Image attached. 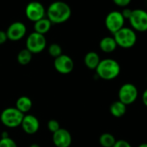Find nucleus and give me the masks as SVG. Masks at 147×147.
Listing matches in <instances>:
<instances>
[{
    "instance_id": "f257e3e1",
    "label": "nucleus",
    "mask_w": 147,
    "mask_h": 147,
    "mask_svg": "<svg viewBox=\"0 0 147 147\" xmlns=\"http://www.w3.org/2000/svg\"><path fill=\"white\" fill-rule=\"evenodd\" d=\"M72 14L70 6L63 1H55L46 10L47 18L51 24H62L67 22Z\"/></svg>"
},
{
    "instance_id": "f03ea898",
    "label": "nucleus",
    "mask_w": 147,
    "mask_h": 147,
    "mask_svg": "<svg viewBox=\"0 0 147 147\" xmlns=\"http://www.w3.org/2000/svg\"><path fill=\"white\" fill-rule=\"evenodd\" d=\"M95 71L98 77L100 79L105 81H111L119 76L120 74V66L117 61L107 58L100 60Z\"/></svg>"
},
{
    "instance_id": "7ed1b4c3",
    "label": "nucleus",
    "mask_w": 147,
    "mask_h": 147,
    "mask_svg": "<svg viewBox=\"0 0 147 147\" xmlns=\"http://www.w3.org/2000/svg\"><path fill=\"white\" fill-rule=\"evenodd\" d=\"M113 38L117 43V46L123 49H130L137 42L136 32L131 28L128 27H123L113 34Z\"/></svg>"
},
{
    "instance_id": "20e7f679",
    "label": "nucleus",
    "mask_w": 147,
    "mask_h": 147,
    "mask_svg": "<svg viewBox=\"0 0 147 147\" xmlns=\"http://www.w3.org/2000/svg\"><path fill=\"white\" fill-rule=\"evenodd\" d=\"M24 114L18 111L16 107L5 108L0 115L1 122L9 128H15L21 125Z\"/></svg>"
},
{
    "instance_id": "39448f33",
    "label": "nucleus",
    "mask_w": 147,
    "mask_h": 147,
    "mask_svg": "<svg viewBox=\"0 0 147 147\" xmlns=\"http://www.w3.org/2000/svg\"><path fill=\"white\" fill-rule=\"evenodd\" d=\"M26 48L32 54H39L43 51L47 46V41L44 35L32 32L26 39Z\"/></svg>"
},
{
    "instance_id": "423d86ee",
    "label": "nucleus",
    "mask_w": 147,
    "mask_h": 147,
    "mask_svg": "<svg viewBox=\"0 0 147 147\" xmlns=\"http://www.w3.org/2000/svg\"><path fill=\"white\" fill-rule=\"evenodd\" d=\"M131 29L136 32L147 31V11L142 9L132 10L131 18L128 19Z\"/></svg>"
},
{
    "instance_id": "0eeeda50",
    "label": "nucleus",
    "mask_w": 147,
    "mask_h": 147,
    "mask_svg": "<svg viewBox=\"0 0 147 147\" xmlns=\"http://www.w3.org/2000/svg\"><path fill=\"white\" fill-rule=\"evenodd\" d=\"M138 91L137 87L132 83L123 84L118 93L119 100L124 103L125 106L131 105L136 101L138 99Z\"/></svg>"
},
{
    "instance_id": "6e6552de",
    "label": "nucleus",
    "mask_w": 147,
    "mask_h": 147,
    "mask_svg": "<svg viewBox=\"0 0 147 147\" xmlns=\"http://www.w3.org/2000/svg\"><path fill=\"white\" fill-rule=\"evenodd\" d=\"M125 18L120 11H113L109 12L105 18V25L108 31L112 34H115L120 29L125 27Z\"/></svg>"
},
{
    "instance_id": "1a4fd4ad",
    "label": "nucleus",
    "mask_w": 147,
    "mask_h": 147,
    "mask_svg": "<svg viewBox=\"0 0 147 147\" xmlns=\"http://www.w3.org/2000/svg\"><path fill=\"white\" fill-rule=\"evenodd\" d=\"M25 16L29 20L36 23V21L45 18L46 10L42 4H41L40 2L32 1L26 5Z\"/></svg>"
},
{
    "instance_id": "9d476101",
    "label": "nucleus",
    "mask_w": 147,
    "mask_h": 147,
    "mask_svg": "<svg viewBox=\"0 0 147 147\" xmlns=\"http://www.w3.org/2000/svg\"><path fill=\"white\" fill-rule=\"evenodd\" d=\"M74 61L67 55H61L60 56L55 58L54 67L55 69L61 74V75H67L70 74L74 69Z\"/></svg>"
},
{
    "instance_id": "9b49d317",
    "label": "nucleus",
    "mask_w": 147,
    "mask_h": 147,
    "mask_svg": "<svg viewBox=\"0 0 147 147\" xmlns=\"http://www.w3.org/2000/svg\"><path fill=\"white\" fill-rule=\"evenodd\" d=\"M27 29L24 23L22 22H14L7 29L6 34L8 40L17 42L21 40L26 34Z\"/></svg>"
},
{
    "instance_id": "f8f14e48",
    "label": "nucleus",
    "mask_w": 147,
    "mask_h": 147,
    "mask_svg": "<svg viewBox=\"0 0 147 147\" xmlns=\"http://www.w3.org/2000/svg\"><path fill=\"white\" fill-rule=\"evenodd\" d=\"M53 143L55 147H69L72 144V136L67 129L60 128L53 133Z\"/></svg>"
},
{
    "instance_id": "ddd939ff",
    "label": "nucleus",
    "mask_w": 147,
    "mask_h": 147,
    "mask_svg": "<svg viewBox=\"0 0 147 147\" xmlns=\"http://www.w3.org/2000/svg\"><path fill=\"white\" fill-rule=\"evenodd\" d=\"M21 126L24 131L27 134L32 135L37 132L40 127V123L38 119L32 114H26L24 116Z\"/></svg>"
},
{
    "instance_id": "4468645a",
    "label": "nucleus",
    "mask_w": 147,
    "mask_h": 147,
    "mask_svg": "<svg viewBox=\"0 0 147 147\" xmlns=\"http://www.w3.org/2000/svg\"><path fill=\"white\" fill-rule=\"evenodd\" d=\"M117 47L113 36H105L100 42V49L105 53H112L117 49Z\"/></svg>"
},
{
    "instance_id": "2eb2a0df",
    "label": "nucleus",
    "mask_w": 147,
    "mask_h": 147,
    "mask_svg": "<svg viewBox=\"0 0 147 147\" xmlns=\"http://www.w3.org/2000/svg\"><path fill=\"white\" fill-rule=\"evenodd\" d=\"M100 61V55L94 51H90L86 54L84 57V63L86 67L89 69H96Z\"/></svg>"
},
{
    "instance_id": "dca6fc26",
    "label": "nucleus",
    "mask_w": 147,
    "mask_h": 147,
    "mask_svg": "<svg viewBox=\"0 0 147 147\" xmlns=\"http://www.w3.org/2000/svg\"><path fill=\"white\" fill-rule=\"evenodd\" d=\"M32 107V100L28 96H21L16 101V108L22 113H28Z\"/></svg>"
},
{
    "instance_id": "f3484780",
    "label": "nucleus",
    "mask_w": 147,
    "mask_h": 147,
    "mask_svg": "<svg viewBox=\"0 0 147 147\" xmlns=\"http://www.w3.org/2000/svg\"><path fill=\"white\" fill-rule=\"evenodd\" d=\"M51 25H52L51 22L47 18H44L35 23L34 30H35V32L36 33H39L41 35H45L51 29Z\"/></svg>"
},
{
    "instance_id": "a211bd4d",
    "label": "nucleus",
    "mask_w": 147,
    "mask_h": 147,
    "mask_svg": "<svg viewBox=\"0 0 147 147\" xmlns=\"http://www.w3.org/2000/svg\"><path fill=\"white\" fill-rule=\"evenodd\" d=\"M110 113L115 118H120L126 113V106L119 100L113 102L110 106Z\"/></svg>"
},
{
    "instance_id": "6ab92c4d",
    "label": "nucleus",
    "mask_w": 147,
    "mask_h": 147,
    "mask_svg": "<svg viewBox=\"0 0 147 147\" xmlns=\"http://www.w3.org/2000/svg\"><path fill=\"white\" fill-rule=\"evenodd\" d=\"M99 142L102 147H113L116 142V138L113 134L109 132H104L100 136Z\"/></svg>"
},
{
    "instance_id": "aec40b11",
    "label": "nucleus",
    "mask_w": 147,
    "mask_h": 147,
    "mask_svg": "<svg viewBox=\"0 0 147 147\" xmlns=\"http://www.w3.org/2000/svg\"><path fill=\"white\" fill-rule=\"evenodd\" d=\"M32 53L30 52L27 49H24L22 50H20L18 54V62L22 65V66H25L28 65L31 60H32Z\"/></svg>"
},
{
    "instance_id": "412c9836",
    "label": "nucleus",
    "mask_w": 147,
    "mask_h": 147,
    "mask_svg": "<svg viewBox=\"0 0 147 147\" xmlns=\"http://www.w3.org/2000/svg\"><path fill=\"white\" fill-rule=\"evenodd\" d=\"M48 52L52 57L56 58L61 55H62V49L58 43H52L49 45L48 49Z\"/></svg>"
},
{
    "instance_id": "4be33fe9",
    "label": "nucleus",
    "mask_w": 147,
    "mask_h": 147,
    "mask_svg": "<svg viewBox=\"0 0 147 147\" xmlns=\"http://www.w3.org/2000/svg\"><path fill=\"white\" fill-rule=\"evenodd\" d=\"M0 147H18V145L12 138L7 137L1 138V139H0Z\"/></svg>"
},
{
    "instance_id": "5701e85b",
    "label": "nucleus",
    "mask_w": 147,
    "mask_h": 147,
    "mask_svg": "<svg viewBox=\"0 0 147 147\" xmlns=\"http://www.w3.org/2000/svg\"><path fill=\"white\" fill-rule=\"evenodd\" d=\"M47 126H48V129H49L52 133L55 132L56 131H58V130L61 128V127H60L59 122H58L57 120H55V119H50V120H49Z\"/></svg>"
},
{
    "instance_id": "b1692460",
    "label": "nucleus",
    "mask_w": 147,
    "mask_h": 147,
    "mask_svg": "<svg viewBox=\"0 0 147 147\" xmlns=\"http://www.w3.org/2000/svg\"><path fill=\"white\" fill-rule=\"evenodd\" d=\"M113 2L119 7L125 8L130 5V3L131 2V0H113Z\"/></svg>"
},
{
    "instance_id": "393cba45",
    "label": "nucleus",
    "mask_w": 147,
    "mask_h": 147,
    "mask_svg": "<svg viewBox=\"0 0 147 147\" xmlns=\"http://www.w3.org/2000/svg\"><path fill=\"white\" fill-rule=\"evenodd\" d=\"M113 147H132V146L128 141L125 139H119V140H116Z\"/></svg>"
},
{
    "instance_id": "a878e982",
    "label": "nucleus",
    "mask_w": 147,
    "mask_h": 147,
    "mask_svg": "<svg viewBox=\"0 0 147 147\" xmlns=\"http://www.w3.org/2000/svg\"><path fill=\"white\" fill-rule=\"evenodd\" d=\"M131 13H132V10H131V9H129L127 7L124 8L122 10V11H121V14H122L123 18H125V20L129 19L131 18Z\"/></svg>"
},
{
    "instance_id": "bb28decb",
    "label": "nucleus",
    "mask_w": 147,
    "mask_h": 147,
    "mask_svg": "<svg viewBox=\"0 0 147 147\" xmlns=\"http://www.w3.org/2000/svg\"><path fill=\"white\" fill-rule=\"evenodd\" d=\"M7 40H8V37H7L6 31L0 30V45L4 44L5 42H6Z\"/></svg>"
},
{
    "instance_id": "cd10ccee",
    "label": "nucleus",
    "mask_w": 147,
    "mask_h": 147,
    "mask_svg": "<svg viewBox=\"0 0 147 147\" xmlns=\"http://www.w3.org/2000/svg\"><path fill=\"white\" fill-rule=\"evenodd\" d=\"M142 101L144 103V105L147 107V88L144 91L143 95H142Z\"/></svg>"
},
{
    "instance_id": "c85d7f7f",
    "label": "nucleus",
    "mask_w": 147,
    "mask_h": 147,
    "mask_svg": "<svg viewBox=\"0 0 147 147\" xmlns=\"http://www.w3.org/2000/svg\"><path fill=\"white\" fill-rule=\"evenodd\" d=\"M138 147H147V143H143V144H140Z\"/></svg>"
},
{
    "instance_id": "c756f323",
    "label": "nucleus",
    "mask_w": 147,
    "mask_h": 147,
    "mask_svg": "<svg viewBox=\"0 0 147 147\" xmlns=\"http://www.w3.org/2000/svg\"><path fill=\"white\" fill-rule=\"evenodd\" d=\"M29 147H40V145L37 144H30Z\"/></svg>"
},
{
    "instance_id": "7c9ffc66",
    "label": "nucleus",
    "mask_w": 147,
    "mask_h": 147,
    "mask_svg": "<svg viewBox=\"0 0 147 147\" xmlns=\"http://www.w3.org/2000/svg\"><path fill=\"white\" fill-rule=\"evenodd\" d=\"M146 82H147V77H146Z\"/></svg>"
}]
</instances>
